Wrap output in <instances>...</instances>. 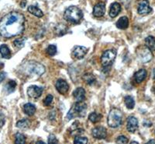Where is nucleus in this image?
<instances>
[{
	"label": "nucleus",
	"instance_id": "obj_40",
	"mask_svg": "<svg viewBox=\"0 0 155 144\" xmlns=\"http://www.w3.org/2000/svg\"><path fill=\"white\" fill-rule=\"evenodd\" d=\"M153 79L155 80V69L153 70Z\"/></svg>",
	"mask_w": 155,
	"mask_h": 144
},
{
	"label": "nucleus",
	"instance_id": "obj_26",
	"mask_svg": "<svg viewBox=\"0 0 155 144\" xmlns=\"http://www.w3.org/2000/svg\"><path fill=\"white\" fill-rule=\"evenodd\" d=\"M102 115L98 114L96 112H92V113H91V114L89 115V116H88V119L92 122L96 123L102 119Z\"/></svg>",
	"mask_w": 155,
	"mask_h": 144
},
{
	"label": "nucleus",
	"instance_id": "obj_13",
	"mask_svg": "<svg viewBox=\"0 0 155 144\" xmlns=\"http://www.w3.org/2000/svg\"><path fill=\"white\" fill-rule=\"evenodd\" d=\"M127 129L130 132H135L138 129V120L134 116H130L127 119Z\"/></svg>",
	"mask_w": 155,
	"mask_h": 144
},
{
	"label": "nucleus",
	"instance_id": "obj_14",
	"mask_svg": "<svg viewBox=\"0 0 155 144\" xmlns=\"http://www.w3.org/2000/svg\"><path fill=\"white\" fill-rule=\"evenodd\" d=\"M73 97L76 102H83L85 99V91L82 87H78L73 92Z\"/></svg>",
	"mask_w": 155,
	"mask_h": 144
},
{
	"label": "nucleus",
	"instance_id": "obj_44",
	"mask_svg": "<svg viewBox=\"0 0 155 144\" xmlns=\"http://www.w3.org/2000/svg\"><path fill=\"white\" fill-rule=\"evenodd\" d=\"M154 133H155V132H154Z\"/></svg>",
	"mask_w": 155,
	"mask_h": 144
},
{
	"label": "nucleus",
	"instance_id": "obj_3",
	"mask_svg": "<svg viewBox=\"0 0 155 144\" xmlns=\"http://www.w3.org/2000/svg\"><path fill=\"white\" fill-rule=\"evenodd\" d=\"M24 70L30 76H41L45 72V68L41 63L34 61L27 62L24 65Z\"/></svg>",
	"mask_w": 155,
	"mask_h": 144
},
{
	"label": "nucleus",
	"instance_id": "obj_41",
	"mask_svg": "<svg viewBox=\"0 0 155 144\" xmlns=\"http://www.w3.org/2000/svg\"><path fill=\"white\" fill-rule=\"evenodd\" d=\"M120 1L123 2H130V0H120Z\"/></svg>",
	"mask_w": 155,
	"mask_h": 144
},
{
	"label": "nucleus",
	"instance_id": "obj_36",
	"mask_svg": "<svg viewBox=\"0 0 155 144\" xmlns=\"http://www.w3.org/2000/svg\"><path fill=\"white\" fill-rule=\"evenodd\" d=\"M6 77L5 72H0V83H2L4 80V79Z\"/></svg>",
	"mask_w": 155,
	"mask_h": 144
},
{
	"label": "nucleus",
	"instance_id": "obj_8",
	"mask_svg": "<svg viewBox=\"0 0 155 144\" xmlns=\"http://www.w3.org/2000/svg\"><path fill=\"white\" fill-rule=\"evenodd\" d=\"M43 94V88L40 87L38 86L32 85L28 87L27 89V94L30 98L37 99L42 95Z\"/></svg>",
	"mask_w": 155,
	"mask_h": 144
},
{
	"label": "nucleus",
	"instance_id": "obj_30",
	"mask_svg": "<svg viewBox=\"0 0 155 144\" xmlns=\"http://www.w3.org/2000/svg\"><path fill=\"white\" fill-rule=\"evenodd\" d=\"M25 42H26V38L24 37H21V38H18V39L14 41V45L16 48H21L24 46Z\"/></svg>",
	"mask_w": 155,
	"mask_h": 144
},
{
	"label": "nucleus",
	"instance_id": "obj_38",
	"mask_svg": "<svg viewBox=\"0 0 155 144\" xmlns=\"http://www.w3.org/2000/svg\"><path fill=\"white\" fill-rule=\"evenodd\" d=\"M36 144H46L44 142H43V141H37V142H36Z\"/></svg>",
	"mask_w": 155,
	"mask_h": 144
},
{
	"label": "nucleus",
	"instance_id": "obj_7",
	"mask_svg": "<svg viewBox=\"0 0 155 144\" xmlns=\"http://www.w3.org/2000/svg\"><path fill=\"white\" fill-rule=\"evenodd\" d=\"M136 53L137 55L138 59L140 60V62L146 63V62H149L153 58V55L152 52L149 48H147L146 46H140L137 48Z\"/></svg>",
	"mask_w": 155,
	"mask_h": 144
},
{
	"label": "nucleus",
	"instance_id": "obj_37",
	"mask_svg": "<svg viewBox=\"0 0 155 144\" xmlns=\"http://www.w3.org/2000/svg\"><path fill=\"white\" fill-rule=\"evenodd\" d=\"M145 144H155V140L154 139H150V141H148V142Z\"/></svg>",
	"mask_w": 155,
	"mask_h": 144
},
{
	"label": "nucleus",
	"instance_id": "obj_1",
	"mask_svg": "<svg viewBox=\"0 0 155 144\" xmlns=\"http://www.w3.org/2000/svg\"><path fill=\"white\" fill-rule=\"evenodd\" d=\"M25 17L18 12H10L0 20V35L6 38L19 35L24 30Z\"/></svg>",
	"mask_w": 155,
	"mask_h": 144
},
{
	"label": "nucleus",
	"instance_id": "obj_27",
	"mask_svg": "<svg viewBox=\"0 0 155 144\" xmlns=\"http://www.w3.org/2000/svg\"><path fill=\"white\" fill-rule=\"evenodd\" d=\"M15 144H26V137L23 134L17 132L15 135Z\"/></svg>",
	"mask_w": 155,
	"mask_h": 144
},
{
	"label": "nucleus",
	"instance_id": "obj_12",
	"mask_svg": "<svg viewBox=\"0 0 155 144\" xmlns=\"http://www.w3.org/2000/svg\"><path fill=\"white\" fill-rule=\"evenodd\" d=\"M88 52V48L84 46H74L72 50V54L78 59H81L85 57Z\"/></svg>",
	"mask_w": 155,
	"mask_h": 144
},
{
	"label": "nucleus",
	"instance_id": "obj_4",
	"mask_svg": "<svg viewBox=\"0 0 155 144\" xmlns=\"http://www.w3.org/2000/svg\"><path fill=\"white\" fill-rule=\"evenodd\" d=\"M87 105L83 102H76L73 105L67 115L68 120H71L76 117L82 118L86 114Z\"/></svg>",
	"mask_w": 155,
	"mask_h": 144
},
{
	"label": "nucleus",
	"instance_id": "obj_24",
	"mask_svg": "<svg viewBox=\"0 0 155 144\" xmlns=\"http://www.w3.org/2000/svg\"><path fill=\"white\" fill-rule=\"evenodd\" d=\"M83 80L88 85H92L95 81V77L92 73H86L83 76Z\"/></svg>",
	"mask_w": 155,
	"mask_h": 144
},
{
	"label": "nucleus",
	"instance_id": "obj_28",
	"mask_svg": "<svg viewBox=\"0 0 155 144\" xmlns=\"http://www.w3.org/2000/svg\"><path fill=\"white\" fill-rule=\"evenodd\" d=\"M16 87V83L15 82L14 80H10V81H9V82L7 83L6 86H5V90H6V91H7L9 94H10V93H12L15 91Z\"/></svg>",
	"mask_w": 155,
	"mask_h": 144
},
{
	"label": "nucleus",
	"instance_id": "obj_21",
	"mask_svg": "<svg viewBox=\"0 0 155 144\" xmlns=\"http://www.w3.org/2000/svg\"><path fill=\"white\" fill-rule=\"evenodd\" d=\"M28 11L31 14H33L34 16H37L38 18H41L44 16V12L39 9L38 7L34 6V5H30L28 7Z\"/></svg>",
	"mask_w": 155,
	"mask_h": 144
},
{
	"label": "nucleus",
	"instance_id": "obj_23",
	"mask_svg": "<svg viewBox=\"0 0 155 144\" xmlns=\"http://www.w3.org/2000/svg\"><path fill=\"white\" fill-rule=\"evenodd\" d=\"M30 122L27 118H23V119L20 120V121H19L16 123V127H18L19 129H28L30 127Z\"/></svg>",
	"mask_w": 155,
	"mask_h": 144
},
{
	"label": "nucleus",
	"instance_id": "obj_5",
	"mask_svg": "<svg viewBox=\"0 0 155 144\" xmlns=\"http://www.w3.org/2000/svg\"><path fill=\"white\" fill-rule=\"evenodd\" d=\"M122 112L117 108H113L108 115L107 122L109 127L117 128L122 124Z\"/></svg>",
	"mask_w": 155,
	"mask_h": 144
},
{
	"label": "nucleus",
	"instance_id": "obj_18",
	"mask_svg": "<svg viewBox=\"0 0 155 144\" xmlns=\"http://www.w3.org/2000/svg\"><path fill=\"white\" fill-rule=\"evenodd\" d=\"M129 26V19L127 16H122L116 22V27L121 30H125Z\"/></svg>",
	"mask_w": 155,
	"mask_h": 144
},
{
	"label": "nucleus",
	"instance_id": "obj_34",
	"mask_svg": "<svg viewBox=\"0 0 155 144\" xmlns=\"http://www.w3.org/2000/svg\"><path fill=\"white\" fill-rule=\"evenodd\" d=\"M52 101H53V96L49 94L48 95V96L45 98V99L44 100V104L45 106H48V105H50L51 103H52Z\"/></svg>",
	"mask_w": 155,
	"mask_h": 144
},
{
	"label": "nucleus",
	"instance_id": "obj_20",
	"mask_svg": "<svg viewBox=\"0 0 155 144\" xmlns=\"http://www.w3.org/2000/svg\"><path fill=\"white\" fill-rule=\"evenodd\" d=\"M0 54L2 57L4 59H10L11 58V52L9 47L6 45H2L0 46Z\"/></svg>",
	"mask_w": 155,
	"mask_h": 144
},
{
	"label": "nucleus",
	"instance_id": "obj_25",
	"mask_svg": "<svg viewBox=\"0 0 155 144\" xmlns=\"http://www.w3.org/2000/svg\"><path fill=\"white\" fill-rule=\"evenodd\" d=\"M124 102H125V105L127 106V108L128 109H133L135 106V101H134V99L131 96H127L124 98Z\"/></svg>",
	"mask_w": 155,
	"mask_h": 144
},
{
	"label": "nucleus",
	"instance_id": "obj_16",
	"mask_svg": "<svg viewBox=\"0 0 155 144\" xmlns=\"http://www.w3.org/2000/svg\"><path fill=\"white\" fill-rule=\"evenodd\" d=\"M121 11V5L118 2H113L110 5V8H109V15L110 17L114 18L116 16H118V14Z\"/></svg>",
	"mask_w": 155,
	"mask_h": 144
},
{
	"label": "nucleus",
	"instance_id": "obj_29",
	"mask_svg": "<svg viewBox=\"0 0 155 144\" xmlns=\"http://www.w3.org/2000/svg\"><path fill=\"white\" fill-rule=\"evenodd\" d=\"M74 144H88V139L84 136H76L74 140Z\"/></svg>",
	"mask_w": 155,
	"mask_h": 144
},
{
	"label": "nucleus",
	"instance_id": "obj_19",
	"mask_svg": "<svg viewBox=\"0 0 155 144\" xmlns=\"http://www.w3.org/2000/svg\"><path fill=\"white\" fill-rule=\"evenodd\" d=\"M23 111H24L25 114L29 116L34 115L36 111V107L32 104L27 103L23 106Z\"/></svg>",
	"mask_w": 155,
	"mask_h": 144
},
{
	"label": "nucleus",
	"instance_id": "obj_17",
	"mask_svg": "<svg viewBox=\"0 0 155 144\" xmlns=\"http://www.w3.org/2000/svg\"><path fill=\"white\" fill-rule=\"evenodd\" d=\"M147 77V71L143 69L142 70H138L137 73L134 74V80L137 84H140L141 82H143L145 78Z\"/></svg>",
	"mask_w": 155,
	"mask_h": 144
},
{
	"label": "nucleus",
	"instance_id": "obj_15",
	"mask_svg": "<svg viewBox=\"0 0 155 144\" xmlns=\"http://www.w3.org/2000/svg\"><path fill=\"white\" fill-rule=\"evenodd\" d=\"M106 12V5L102 2H99V3L96 4L94 6L93 9V15L97 17H101L103 16Z\"/></svg>",
	"mask_w": 155,
	"mask_h": 144
},
{
	"label": "nucleus",
	"instance_id": "obj_31",
	"mask_svg": "<svg viewBox=\"0 0 155 144\" xmlns=\"http://www.w3.org/2000/svg\"><path fill=\"white\" fill-rule=\"evenodd\" d=\"M57 47L54 45H50L47 48V53L50 55V56H54L56 55L57 53Z\"/></svg>",
	"mask_w": 155,
	"mask_h": 144
},
{
	"label": "nucleus",
	"instance_id": "obj_39",
	"mask_svg": "<svg viewBox=\"0 0 155 144\" xmlns=\"http://www.w3.org/2000/svg\"><path fill=\"white\" fill-rule=\"evenodd\" d=\"M25 3H26V2H25V1H23V2H21V7H23V8L25 7V5H26Z\"/></svg>",
	"mask_w": 155,
	"mask_h": 144
},
{
	"label": "nucleus",
	"instance_id": "obj_6",
	"mask_svg": "<svg viewBox=\"0 0 155 144\" xmlns=\"http://www.w3.org/2000/svg\"><path fill=\"white\" fill-rule=\"evenodd\" d=\"M116 57V52L114 49L106 50L101 56V63L102 66L107 67L111 66Z\"/></svg>",
	"mask_w": 155,
	"mask_h": 144
},
{
	"label": "nucleus",
	"instance_id": "obj_43",
	"mask_svg": "<svg viewBox=\"0 0 155 144\" xmlns=\"http://www.w3.org/2000/svg\"><path fill=\"white\" fill-rule=\"evenodd\" d=\"M154 93H155V88H154Z\"/></svg>",
	"mask_w": 155,
	"mask_h": 144
},
{
	"label": "nucleus",
	"instance_id": "obj_42",
	"mask_svg": "<svg viewBox=\"0 0 155 144\" xmlns=\"http://www.w3.org/2000/svg\"><path fill=\"white\" fill-rule=\"evenodd\" d=\"M130 144H139L137 142H136V141H133V142H130Z\"/></svg>",
	"mask_w": 155,
	"mask_h": 144
},
{
	"label": "nucleus",
	"instance_id": "obj_33",
	"mask_svg": "<svg viewBox=\"0 0 155 144\" xmlns=\"http://www.w3.org/2000/svg\"><path fill=\"white\" fill-rule=\"evenodd\" d=\"M58 139L56 138L54 135L53 134H51L48 137V144H58Z\"/></svg>",
	"mask_w": 155,
	"mask_h": 144
},
{
	"label": "nucleus",
	"instance_id": "obj_35",
	"mask_svg": "<svg viewBox=\"0 0 155 144\" xmlns=\"http://www.w3.org/2000/svg\"><path fill=\"white\" fill-rule=\"evenodd\" d=\"M5 115H4V114L2 111H0V127L3 126L4 124H5Z\"/></svg>",
	"mask_w": 155,
	"mask_h": 144
},
{
	"label": "nucleus",
	"instance_id": "obj_22",
	"mask_svg": "<svg viewBox=\"0 0 155 144\" xmlns=\"http://www.w3.org/2000/svg\"><path fill=\"white\" fill-rule=\"evenodd\" d=\"M145 44L146 47L151 51L154 52L155 51V38L153 36H148L145 39Z\"/></svg>",
	"mask_w": 155,
	"mask_h": 144
},
{
	"label": "nucleus",
	"instance_id": "obj_10",
	"mask_svg": "<svg viewBox=\"0 0 155 144\" xmlns=\"http://www.w3.org/2000/svg\"><path fill=\"white\" fill-rule=\"evenodd\" d=\"M92 136L97 139H105L107 135V131L105 127L99 126L95 127L92 131Z\"/></svg>",
	"mask_w": 155,
	"mask_h": 144
},
{
	"label": "nucleus",
	"instance_id": "obj_9",
	"mask_svg": "<svg viewBox=\"0 0 155 144\" xmlns=\"http://www.w3.org/2000/svg\"><path fill=\"white\" fill-rule=\"evenodd\" d=\"M152 8L150 6L148 0H142L138 5L137 12L140 15H147L151 12Z\"/></svg>",
	"mask_w": 155,
	"mask_h": 144
},
{
	"label": "nucleus",
	"instance_id": "obj_2",
	"mask_svg": "<svg viewBox=\"0 0 155 144\" xmlns=\"http://www.w3.org/2000/svg\"><path fill=\"white\" fill-rule=\"evenodd\" d=\"M83 13L81 9L75 5H71L64 13V18L67 21L73 23H78L82 19Z\"/></svg>",
	"mask_w": 155,
	"mask_h": 144
},
{
	"label": "nucleus",
	"instance_id": "obj_32",
	"mask_svg": "<svg viewBox=\"0 0 155 144\" xmlns=\"http://www.w3.org/2000/svg\"><path fill=\"white\" fill-rule=\"evenodd\" d=\"M128 142V139L124 135H120L116 139V143L117 144H127Z\"/></svg>",
	"mask_w": 155,
	"mask_h": 144
},
{
	"label": "nucleus",
	"instance_id": "obj_11",
	"mask_svg": "<svg viewBox=\"0 0 155 144\" xmlns=\"http://www.w3.org/2000/svg\"><path fill=\"white\" fill-rule=\"evenodd\" d=\"M55 87H56L57 91L61 94H66L69 90L68 84L66 80H63V79H59V80H57Z\"/></svg>",
	"mask_w": 155,
	"mask_h": 144
}]
</instances>
